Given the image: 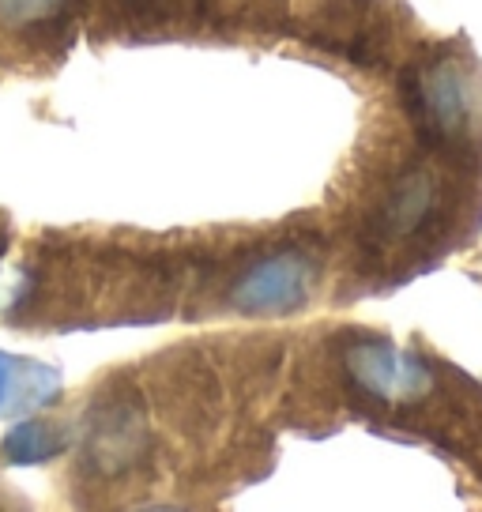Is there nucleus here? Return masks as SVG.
<instances>
[{"mask_svg":"<svg viewBox=\"0 0 482 512\" xmlns=\"http://www.w3.org/2000/svg\"><path fill=\"white\" fill-rule=\"evenodd\" d=\"M87 16V0H0V68L46 72L61 64Z\"/></svg>","mask_w":482,"mask_h":512,"instance_id":"f257e3e1","label":"nucleus"},{"mask_svg":"<svg viewBox=\"0 0 482 512\" xmlns=\"http://www.w3.org/2000/svg\"><path fill=\"white\" fill-rule=\"evenodd\" d=\"M306 294V268L298 260H268L238 287V298L249 309H283Z\"/></svg>","mask_w":482,"mask_h":512,"instance_id":"f03ea898","label":"nucleus"},{"mask_svg":"<svg viewBox=\"0 0 482 512\" xmlns=\"http://www.w3.org/2000/svg\"><path fill=\"white\" fill-rule=\"evenodd\" d=\"M144 448V433H140V418L129 407H110L98 418L95 433H91V456L102 471H121L129 467Z\"/></svg>","mask_w":482,"mask_h":512,"instance_id":"7ed1b4c3","label":"nucleus"},{"mask_svg":"<svg viewBox=\"0 0 482 512\" xmlns=\"http://www.w3.org/2000/svg\"><path fill=\"white\" fill-rule=\"evenodd\" d=\"M61 433L57 426H49L42 418H31V422H19L16 430L4 437V456L12 464H42L49 456L61 452Z\"/></svg>","mask_w":482,"mask_h":512,"instance_id":"20e7f679","label":"nucleus"},{"mask_svg":"<svg viewBox=\"0 0 482 512\" xmlns=\"http://www.w3.org/2000/svg\"><path fill=\"white\" fill-rule=\"evenodd\" d=\"M147 512H174V509H147Z\"/></svg>","mask_w":482,"mask_h":512,"instance_id":"39448f33","label":"nucleus"}]
</instances>
